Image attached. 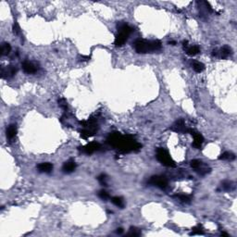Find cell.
I'll use <instances>...</instances> for the list:
<instances>
[{"instance_id":"1","label":"cell","mask_w":237,"mask_h":237,"mask_svg":"<svg viewBox=\"0 0 237 237\" xmlns=\"http://www.w3.org/2000/svg\"><path fill=\"white\" fill-rule=\"evenodd\" d=\"M107 143L118 149L121 153H129L132 151H138L142 146L134 141L131 135H121L120 132H112L107 138Z\"/></svg>"},{"instance_id":"2","label":"cell","mask_w":237,"mask_h":237,"mask_svg":"<svg viewBox=\"0 0 237 237\" xmlns=\"http://www.w3.org/2000/svg\"><path fill=\"white\" fill-rule=\"evenodd\" d=\"M134 46L138 54H146L159 50L161 48V42L158 40L148 41L145 39H137L134 43Z\"/></svg>"},{"instance_id":"3","label":"cell","mask_w":237,"mask_h":237,"mask_svg":"<svg viewBox=\"0 0 237 237\" xmlns=\"http://www.w3.org/2000/svg\"><path fill=\"white\" fill-rule=\"evenodd\" d=\"M157 158L161 164L166 166V167L174 168L176 166L174 160L172 158V157H170L169 152L162 147H158L157 149Z\"/></svg>"},{"instance_id":"4","label":"cell","mask_w":237,"mask_h":237,"mask_svg":"<svg viewBox=\"0 0 237 237\" xmlns=\"http://www.w3.org/2000/svg\"><path fill=\"white\" fill-rule=\"evenodd\" d=\"M149 184H152L154 186L159 187L161 189H164L168 186V180L165 176H159V175H156V176H152L148 181Z\"/></svg>"},{"instance_id":"5","label":"cell","mask_w":237,"mask_h":237,"mask_svg":"<svg viewBox=\"0 0 237 237\" xmlns=\"http://www.w3.org/2000/svg\"><path fill=\"white\" fill-rule=\"evenodd\" d=\"M187 132H190V134H192V136L194 137V143H193V146L199 149V148H201L202 146V144H203V142H204V137L203 135L200 134V132H198L193 129H188L187 130Z\"/></svg>"},{"instance_id":"6","label":"cell","mask_w":237,"mask_h":237,"mask_svg":"<svg viewBox=\"0 0 237 237\" xmlns=\"http://www.w3.org/2000/svg\"><path fill=\"white\" fill-rule=\"evenodd\" d=\"M100 148H101L100 144L97 143V142H91V143L87 144L85 146H82L79 149L82 151V153H85L87 155H91V154L96 152V151L100 150Z\"/></svg>"},{"instance_id":"7","label":"cell","mask_w":237,"mask_h":237,"mask_svg":"<svg viewBox=\"0 0 237 237\" xmlns=\"http://www.w3.org/2000/svg\"><path fill=\"white\" fill-rule=\"evenodd\" d=\"M18 69L16 66L13 65H8L6 67H3L1 69V78L2 79H7V78H11L17 73Z\"/></svg>"},{"instance_id":"8","label":"cell","mask_w":237,"mask_h":237,"mask_svg":"<svg viewBox=\"0 0 237 237\" xmlns=\"http://www.w3.org/2000/svg\"><path fill=\"white\" fill-rule=\"evenodd\" d=\"M129 35H130V34L127 33H124V32H119L118 34H117L116 37H115V42H114L115 45H116L117 47H121L123 45H124V44L126 43V41L128 40Z\"/></svg>"},{"instance_id":"9","label":"cell","mask_w":237,"mask_h":237,"mask_svg":"<svg viewBox=\"0 0 237 237\" xmlns=\"http://www.w3.org/2000/svg\"><path fill=\"white\" fill-rule=\"evenodd\" d=\"M170 130L174 131L176 132H187L186 127H185V123H184V119H180L177 121H175L174 124L170 127Z\"/></svg>"},{"instance_id":"10","label":"cell","mask_w":237,"mask_h":237,"mask_svg":"<svg viewBox=\"0 0 237 237\" xmlns=\"http://www.w3.org/2000/svg\"><path fill=\"white\" fill-rule=\"evenodd\" d=\"M22 70L24 72L28 73V74H32V73H34L37 71L38 68L36 67V65L33 64V62H30L28 60H25L23 63H22Z\"/></svg>"},{"instance_id":"11","label":"cell","mask_w":237,"mask_h":237,"mask_svg":"<svg viewBox=\"0 0 237 237\" xmlns=\"http://www.w3.org/2000/svg\"><path fill=\"white\" fill-rule=\"evenodd\" d=\"M75 169H76V163L72 159H70L67 162H65L62 167V170L64 173H71L72 172H74Z\"/></svg>"},{"instance_id":"12","label":"cell","mask_w":237,"mask_h":237,"mask_svg":"<svg viewBox=\"0 0 237 237\" xmlns=\"http://www.w3.org/2000/svg\"><path fill=\"white\" fill-rule=\"evenodd\" d=\"M37 169L40 172H45V173H50L53 169V165L49 162H44L37 166Z\"/></svg>"},{"instance_id":"13","label":"cell","mask_w":237,"mask_h":237,"mask_svg":"<svg viewBox=\"0 0 237 237\" xmlns=\"http://www.w3.org/2000/svg\"><path fill=\"white\" fill-rule=\"evenodd\" d=\"M18 132V129L16 124H11L9 125L7 129V138L8 140H13Z\"/></svg>"},{"instance_id":"14","label":"cell","mask_w":237,"mask_h":237,"mask_svg":"<svg viewBox=\"0 0 237 237\" xmlns=\"http://www.w3.org/2000/svg\"><path fill=\"white\" fill-rule=\"evenodd\" d=\"M192 67L194 69V71L195 72H198V73H200L202 72L204 70H205V65L200 62V61H197V60H194L192 62Z\"/></svg>"},{"instance_id":"15","label":"cell","mask_w":237,"mask_h":237,"mask_svg":"<svg viewBox=\"0 0 237 237\" xmlns=\"http://www.w3.org/2000/svg\"><path fill=\"white\" fill-rule=\"evenodd\" d=\"M219 54H221V56L222 59H226L227 56H229L232 54L231 47H229L228 45H224L222 48H221Z\"/></svg>"},{"instance_id":"16","label":"cell","mask_w":237,"mask_h":237,"mask_svg":"<svg viewBox=\"0 0 237 237\" xmlns=\"http://www.w3.org/2000/svg\"><path fill=\"white\" fill-rule=\"evenodd\" d=\"M199 52H200V48L197 46V45H193V46H190L189 48L186 50V54L190 56H194L195 55H197Z\"/></svg>"},{"instance_id":"17","label":"cell","mask_w":237,"mask_h":237,"mask_svg":"<svg viewBox=\"0 0 237 237\" xmlns=\"http://www.w3.org/2000/svg\"><path fill=\"white\" fill-rule=\"evenodd\" d=\"M111 201L112 203L114 204L115 206L122 208L123 207H124V201H123V198L120 197V196H114V197H112L111 198Z\"/></svg>"},{"instance_id":"18","label":"cell","mask_w":237,"mask_h":237,"mask_svg":"<svg viewBox=\"0 0 237 237\" xmlns=\"http://www.w3.org/2000/svg\"><path fill=\"white\" fill-rule=\"evenodd\" d=\"M11 51V46L8 43H3L1 45V56H7Z\"/></svg>"},{"instance_id":"19","label":"cell","mask_w":237,"mask_h":237,"mask_svg":"<svg viewBox=\"0 0 237 237\" xmlns=\"http://www.w3.org/2000/svg\"><path fill=\"white\" fill-rule=\"evenodd\" d=\"M219 158L222 159V160H230V161H232V160L235 159V156H234V154H233L231 152H224V153H222L220 156Z\"/></svg>"},{"instance_id":"20","label":"cell","mask_w":237,"mask_h":237,"mask_svg":"<svg viewBox=\"0 0 237 237\" xmlns=\"http://www.w3.org/2000/svg\"><path fill=\"white\" fill-rule=\"evenodd\" d=\"M94 134V132L89 130V129H84L81 131V137L83 139H88L89 137H92Z\"/></svg>"},{"instance_id":"21","label":"cell","mask_w":237,"mask_h":237,"mask_svg":"<svg viewBox=\"0 0 237 237\" xmlns=\"http://www.w3.org/2000/svg\"><path fill=\"white\" fill-rule=\"evenodd\" d=\"M175 196L179 198L182 202H184V203H190L192 200V196L188 195H176Z\"/></svg>"},{"instance_id":"22","label":"cell","mask_w":237,"mask_h":237,"mask_svg":"<svg viewBox=\"0 0 237 237\" xmlns=\"http://www.w3.org/2000/svg\"><path fill=\"white\" fill-rule=\"evenodd\" d=\"M141 234H142L141 230L138 228H135V227H131L130 231L128 233V235H131V236H140Z\"/></svg>"},{"instance_id":"23","label":"cell","mask_w":237,"mask_h":237,"mask_svg":"<svg viewBox=\"0 0 237 237\" xmlns=\"http://www.w3.org/2000/svg\"><path fill=\"white\" fill-rule=\"evenodd\" d=\"M190 234L191 235H195V234L200 235V234H204V231H203L202 226L201 225H198L196 227H194V228L192 229V233Z\"/></svg>"},{"instance_id":"24","label":"cell","mask_w":237,"mask_h":237,"mask_svg":"<svg viewBox=\"0 0 237 237\" xmlns=\"http://www.w3.org/2000/svg\"><path fill=\"white\" fill-rule=\"evenodd\" d=\"M191 167L195 169H198L200 167H202V161L198 159H193L191 161Z\"/></svg>"},{"instance_id":"25","label":"cell","mask_w":237,"mask_h":237,"mask_svg":"<svg viewBox=\"0 0 237 237\" xmlns=\"http://www.w3.org/2000/svg\"><path fill=\"white\" fill-rule=\"evenodd\" d=\"M221 187L223 190L225 191H229V190H232V187H233V183L230 182V181H224L221 184Z\"/></svg>"},{"instance_id":"26","label":"cell","mask_w":237,"mask_h":237,"mask_svg":"<svg viewBox=\"0 0 237 237\" xmlns=\"http://www.w3.org/2000/svg\"><path fill=\"white\" fill-rule=\"evenodd\" d=\"M97 180H98V182L100 183L101 185L103 186H107L108 184H107V175L106 174H101L97 177Z\"/></svg>"},{"instance_id":"27","label":"cell","mask_w":237,"mask_h":237,"mask_svg":"<svg viewBox=\"0 0 237 237\" xmlns=\"http://www.w3.org/2000/svg\"><path fill=\"white\" fill-rule=\"evenodd\" d=\"M59 107H60L64 111H67V110H68L67 101H66L65 98H60V99H59Z\"/></svg>"},{"instance_id":"28","label":"cell","mask_w":237,"mask_h":237,"mask_svg":"<svg viewBox=\"0 0 237 237\" xmlns=\"http://www.w3.org/2000/svg\"><path fill=\"white\" fill-rule=\"evenodd\" d=\"M98 196L102 199V200H108V199L110 197L109 195H108V193L106 192V191H104V190H102V191H100L98 193Z\"/></svg>"},{"instance_id":"29","label":"cell","mask_w":237,"mask_h":237,"mask_svg":"<svg viewBox=\"0 0 237 237\" xmlns=\"http://www.w3.org/2000/svg\"><path fill=\"white\" fill-rule=\"evenodd\" d=\"M12 31H13V33L16 34V35H18V34H20V33H21V28H20V26H19V24H18L17 22H15L13 23Z\"/></svg>"},{"instance_id":"30","label":"cell","mask_w":237,"mask_h":237,"mask_svg":"<svg viewBox=\"0 0 237 237\" xmlns=\"http://www.w3.org/2000/svg\"><path fill=\"white\" fill-rule=\"evenodd\" d=\"M90 59V56H81V60L82 61H87Z\"/></svg>"},{"instance_id":"31","label":"cell","mask_w":237,"mask_h":237,"mask_svg":"<svg viewBox=\"0 0 237 237\" xmlns=\"http://www.w3.org/2000/svg\"><path fill=\"white\" fill-rule=\"evenodd\" d=\"M116 233H117L118 234H121V233H123V229H122V228H118L117 231H116Z\"/></svg>"},{"instance_id":"32","label":"cell","mask_w":237,"mask_h":237,"mask_svg":"<svg viewBox=\"0 0 237 237\" xmlns=\"http://www.w3.org/2000/svg\"><path fill=\"white\" fill-rule=\"evenodd\" d=\"M212 55H213V56H217L218 55H219V50H218V49H214V50H213V53H212Z\"/></svg>"},{"instance_id":"33","label":"cell","mask_w":237,"mask_h":237,"mask_svg":"<svg viewBox=\"0 0 237 237\" xmlns=\"http://www.w3.org/2000/svg\"><path fill=\"white\" fill-rule=\"evenodd\" d=\"M169 45H176V42H175V41H170V42H169Z\"/></svg>"},{"instance_id":"34","label":"cell","mask_w":237,"mask_h":237,"mask_svg":"<svg viewBox=\"0 0 237 237\" xmlns=\"http://www.w3.org/2000/svg\"><path fill=\"white\" fill-rule=\"evenodd\" d=\"M221 236H226V237H229V234L228 233H221Z\"/></svg>"},{"instance_id":"35","label":"cell","mask_w":237,"mask_h":237,"mask_svg":"<svg viewBox=\"0 0 237 237\" xmlns=\"http://www.w3.org/2000/svg\"><path fill=\"white\" fill-rule=\"evenodd\" d=\"M187 44H188V41H186V40L183 42V45L184 46H187Z\"/></svg>"}]
</instances>
